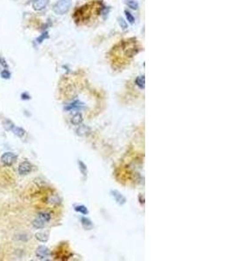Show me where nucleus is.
<instances>
[{
    "instance_id": "1",
    "label": "nucleus",
    "mask_w": 232,
    "mask_h": 261,
    "mask_svg": "<svg viewBox=\"0 0 232 261\" xmlns=\"http://www.w3.org/2000/svg\"><path fill=\"white\" fill-rule=\"evenodd\" d=\"M93 6L91 7L89 6V5L87 6H82L81 8H79L77 12H75L74 17L76 18V21H86L88 20L91 16V12H92Z\"/></svg>"
},
{
    "instance_id": "2",
    "label": "nucleus",
    "mask_w": 232,
    "mask_h": 261,
    "mask_svg": "<svg viewBox=\"0 0 232 261\" xmlns=\"http://www.w3.org/2000/svg\"><path fill=\"white\" fill-rule=\"evenodd\" d=\"M71 4V0H58L53 6V12L59 16L64 15L69 11Z\"/></svg>"
},
{
    "instance_id": "3",
    "label": "nucleus",
    "mask_w": 232,
    "mask_h": 261,
    "mask_svg": "<svg viewBox=\"0 0 232 261\" xmlns=\"http://www.w3.org/2000/svg\"><path fill=\"white\" fill-rule=\"evenodd\" d=\"M17 159V157L16 154L12 153H5L1 156V162L5 166H11L16 162Z\"/></svg>"
},
{
    "instance_id": "4",
    "label": "nucleus",
    "mask_w": 232,
    "mask_h": 261,
    "mask_svg": "<svg viewBox=\"0 0 232 261\" xmlns=\"http://www.w3.org/2000/svg\"><path fill=\"white\" fill-rule=\"evenodd\" d=\"M32 171V165L29 161H24L18 166V173L20 175H27Z\"/></svg>"
},
{
    "instance_id": "5",
    "label": "nucleus",
    "mask_w": 232,
    "mask_h": 261,
    "mask_svg": "<svg viewBox=\"0 0 232 261\" xmlns=\"http://www.w3.org/2000/svg\"><path fill=\"white\" fill-rule=\"evenodd\" d=\"M111 196L114 199V200L116 201L117 204H118L119 205L125 204L126 203V198L121 193H119L118 191L117 190H111Z\"/></svg>"
},
{
    "instance_id": "6",
    "label": "nucleus",
    "mask_w": 232,
    "mask_h": 261,
    "mask_svg": "<svg viewBox=\"0 0 232 261\" xmlns=\"http://www.w3.org/2000/svg\"><path fill=\"white\" fill-rule=\"evenodd\" d=\"M50 0H34L32 3V7L35 11H42L48 6Z\"/></svg>"
},
{
    "instance_id": "7",
    "label": "nucleus",
    "mask_w": 232,
    "mask_h": 261,
    "mask_svg": "<svg viewBox=\"0 0 232 261\" xmlns=\"http://www.w3.org/2000/svg\"><path fill=\"white\" fill-rule=\"evenodd\" d=\"M49 253H50L49 249H48L46 246H44V245L39 246V247L37 249V252H36V255H37V257H38V259H45L46 257H48Z\"/></svg>"
},
{
    "instance_id": "8",
    "label": "nucleus",
    "mask_w": 232,
    "mask_h": 261,
    "mask_svg": "<svg viewBox=\"0 0 232 261\" xmlns=\"http://www.w3.org/2000/svg\"><path fill=\"white\" fill-rule=\"evenodd\" d=\"M76 131H77V134L79 136H88L89 134H91V127L87 125H80L76 130Z\"/></svg>"
},
{
    "instance_id": "9",
    "label": "nucleus",
    "mask_w": 232,
    "mask_h": 261,
    "mask_svg": "<svg viewBox=\"0 0 232 261\" xmlns=\"http://www.w3.org/2000/svg\"><path fill=\"white\" fill-rule=\"evenodd\" d=\"M82 108H84V104L78 101V100H77V101H74L71 104L68 105V106H66L65 109L67 111H71V110H80Z\"/></svg>"
},
{
    "instance_id": "10",
    "label": "nucleus",
    "mask_w": 232,
    "mask_h": 261,
    "mask_svg": "<svg viewBox=\"0 0 232 261\" xmlns=\"http://www.w3.org/2000/svg\"><path fill=\"white\" fill-rule=\"evenodd\" d=\"M40 219H42L44 222H45L46 224L49 223L51 219V214L49 211H41L38 213V216Z\"/></svg>"
},
{
    "instance_id": "11",
    "label": "nucleus",
    "mask_w": 232,
    "mask_h": 261,
    "mask_svg": "<svg viewBox=\"0 0 232 261\" xmlns=\"http://www.w3.org/2000/svg\"><path fill=\"white\" fill-rule=\"evenodd\" d=\"M81 223H82V226L86 230H91V228L93 227V223L91 222V219H89L86 217H83L81 219Z\"/></svg>"
},
{
    "instance_id": "12",
    "label": "nucleus",
    "mask_w": 232,
    "mask_h": 261,
    "mask_svg": "<svg viewBox=\"0 0 232 261\" xmlns=\"http://www.w3.org/2000/svg\"><path fill=\"white\" fill-rule=\"evenodd\" d=\"M71 123H72L74 125H80L83 123L84 119H83V116H82V114L81 113H76L73 117H72V119H71Z\"/></svg>"
},
{
    "instance_id": "13",
    "label": "nucleus",
    "mask_w": 232,
    "mask_h": 261,
    "mask_svg": "<svg viewBox=\"0 0 232 261\" xmlns=\"http://www.w3.org/2000/svg\"><path fill=\"white\" fill-rule=\"evenodd\" d=\"M11 130H12V132H13L15 135H17V136L19 137V138H22V137L25 134V130H24L23 128H21V127H17V126H15V125H13V126H12V128L11 129Z\"/></svg>"
},
{
    "instance_id": "14",
    "label": "nucleus",
    "mask_w": 232,
    "mask_h": 261,
    "mask_svg": "<svg viewBox=\"0 0 232 261\" xmlns=\"http://www.w3.org/2000/svg\"><path fill=\"white\" fill-rule=\"evenodd\" d=\"M32 226L37 228V229H42L46 226L45 222H44L42 219H40L38 217L37 219H35L34 220L32 221Z\"/></svg>"
},
{
    "instance_id": "15",
    "label": "nucleus",
    "mask_w": 232,
    "mask_h": 261,
    "mask_svg": "<svg viewBox=\"0 0 232 261\" xmlns=\"http://www.w3.org/2000/svg\"><path fill=\"white\" fill-rule=\"evenodd\" d=\"M136 85L140 88V89H144V86H145V78L144 76H138L136 79V81H135Z\"/></svg>"
},
{
    "instance_id": "16",
    "label": "nucleus",
    "mask_w": 232,
    "mask_h": 261,
    "mask_svg": "<svg viewBox=\"0 0 232 261\" xmlns=\"http://www.w3.org/2000/svg\"><path fill=\"white\" fill-rule=\"evenodd\" d=\"M36 238L38 239V240H39V241H41V242H46L47 240H48V238H49V234L47 233H36Z\"/></svg>"
},
{
    "instance_id": "17",
    "label": "nucleus",
    "mask_w": 232,
    "mask_h": 261,
    "mask_svg": "<svg viewBox=\"0 0 232 261\" xmlns=\"http://www.w3.org/2000/svg\"><path fill=\"white\" fill-rule=\"evenodd\" d=\"M125 4L128 6V7H130V9H132L134 11L137 10L139 7V5L136 0H125Z\"/></svg>"
},
{
    "instance_id": "18",
    "label": "nucleus",
    "mask_w": 232,
    "mask_h": 261,
    "mask_svg": "<svg viewBox=\"0 0 232 261\" xmlns=\"http://www.w3.org/2000/svg\"><path fill=\"white\" fill-rule=\"evenodd\" d=\"M75 211H78V212L82 213V214H84V215H87L88 212H89L87 207H85V205H78V206H76L75 207Z\"/></svg>"
},
{
    "instance_id": "19",
    "label": "nucleus",
    "mask_w": 232,
    "mask_h": 261,
    "mask_svg": "<svg viewBox=\"0 0 232 261\" xmlns=\"http://www.w3.org/2000/svg\"><path fill=\"white\" fill-rule=\"evenodd\" d=\"M78 165H79L80 171L83 173L84 176H86V175H87V166H86V165H85L83 161H81V160H78Z\"/></svg>"
},
{
    "instance_id": "20",
    "label": "nucleus",
    "mask_w": 232,
    "mask_h": 261,
    "mask_svg": "<svg viewBox=\"0 0 232 261\" xmlns=\"http://www.w3.org/2000/svg\"><path fill=\"white\" fill-rule=\"evenodd\" d=\"M125 16H126V18H127V20H128V22L131 24H133L134 22H135V17H134V16H133L130 12H128V11H125Z\"/></svg>"
},
{
    "instance_id": "21",
    "label": "nucleus",
    "mask_w": 232,
    "mask_h": 261,
    "mask_svg": "<svg viewBox=\"0 0 232 261\" xmlns=\"http://www.w3.org/2000/svg\"><path fill=\"white\" fill-rule=\"evenodd\" d=\"M0 75H1V77L3 78V79H9L10 78H11V72L7 70V69H5V70H3L2 72H1V73H0Z\"/></svg>"
},
{
    "instance_id": "22",
    "label": "nucleus",
    "mask_w": 232,
    "mask_h": 261,
    "mask_svg": "<svg viewBox=\"0 0 232 261\" xmlns=\"http://www.w3.org/2000/svg\"><path fill=\"white\" fill-rule=\"evenodd\" d=\"M118 23L119 25L121 26V28L123 29V30H126V29L128 28V24L123 17H118Z\"/></svg>"
},
{
    "instance_id": "23",
    "label": "nucleus",
    "mask_w": 232,
    "mask_h": 261,
    "mask_svg": "<svg viewBox=\"0 0 232 261\" xmlns=\"http://www.w3.org/2000/svg\"><path fill=\"white\" fill-rule=\"evenodd\" d=\"M48 38H49L48 32H47V31H45V32H44V33L41 35L40 37H38V38L37 39V42H38V44H41V43H42L44 40L46 39H48Z\"/></svg>"
},
{
    "instance_id": "24",
    "label": "nucleus",
    "mask_w": 232,
    "mask_h": 261,
    "mask_svg": "<svg viewBox=\"0 0 232 261\" xmlns=\"http://www.w3.org/2000/svg\"><path fill=\"white\" fill-rule=\"evenodd\" d=\"M0 64L5 69H8V64H7L6 60L3 57H0Z\"/></svg>"
},
{
    "instance_id": "25",
    "label": "nucleus",
    "mask_w": 232,
    "mask_h": 261,
    "mask_svg": "<svg viewBox=\"0 0 232 261\" xmlns=\"http://www.w3.org/2000/svg\"><path fill=\"white\" fill-rule=\"evenodd\" d=\"M21 97H22V99H24V100H27V99H30V98H31V96L29 95L27 92H23V93L21 94Z\"/></svg>"
}]
</instances>
